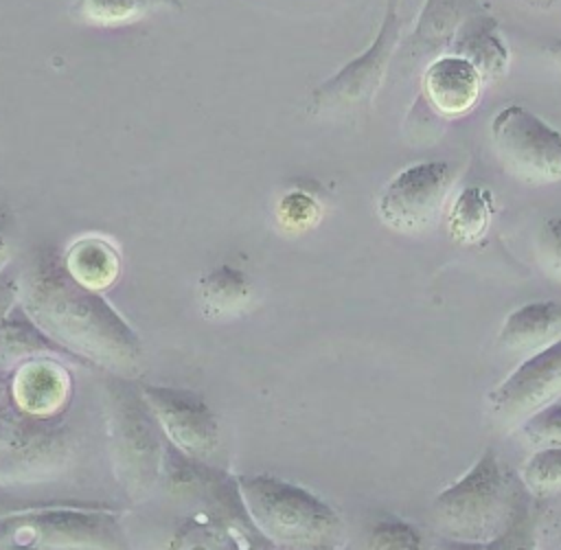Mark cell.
<instances>
[{"mask_svg":"<svg viewBox=\"0 0 561 550\" xmlns=\"http://www.w3.org/2000/svg\"><path fill=\"white\" fill-rule=\"evenodd\" d=\"M20 300L26 316L64 351L118 377L140 370L138 335L96 289L70 276L59 254L42 250L28 263L20 280Z\"/></svg>","mask_w":561,"mask_h":550,"instance_id":"1","label":"cell"},{"mask_svg":"<svg viewBox=\"0 0 561 550\" xmlns=\"http://www.w3.org/2000/svg\"><path fill=\"white\" fill-rule=\"evenodd\" d=\"M524 491L497 454L486 449L458 482L438 493L432 517L438 532L456 543L495 548L528 513Z\"/></svg>","mask_w":561,"mask_h":550,"instance_id":"2","label":"cell"},{"mask_svg":"<svg viewBox=\"0 0 561 550\" xmlns=\"http://www.w3.org/2000/svg\"><path fill=\"white\" fill-rule=\"evenodd\" d=\"M237 489L252 524L280 548H335L342 522L313 493L272 475H239Z\"/></svg>","mask_w":561,"mask_h":550,"instance_id":"3","label":"cell"},{"mask_svg":"<svg viewBox=\"0 0 561 550\" xmlns=\"http://www.w3.org/2000/svg\"><path fill=\"white\" fill-rule=\"evenodd\" d=\"M156 414L145 397L125 383H110L105 392V432L114 475L134 500H145L162 467V443Z\"/></svg>","mask_w":561,"mask_h":550,"instance_id":"4","label":"cell"},{"mask_svg":"<svg viewBox=\"0 0 561 550\" xmlns=\"http://www.w3.org/2000/svg\"><path fill=\"white\" fill-rule=\"evenodd\" d=\"M502 169L530 186L561 182V131L524 105H506L491 121Z\"/></svg>","mask_w":561,"mask_h":550,"instance_id":"5","label":"cell"},{"mask_svg":"<svg viewBox=\"0 0 561 550\" xmlns=\"http://www.w3.org/2000/svg\"><path fill=\"white\" fill-rule=\"evenodd\" d=\"M0 475L2 484L46 480L61 471L70 458L68 432L48 416L20 410H4L0 440Z\"/></svg>","mask_w":561,"mask_h":550,"instance_id":"6","label":"cell"},{"mask_svg":"<svg viewBox=\"0 0 561 550\" xmlns=\"http://www.w3.org/2000/svg\"><path fill=\"white\" fill-rule=\"evenodd\" d=\"M2 546L26 548H121L118 522L107 513L37 511L2 517Z\"/></svg>","mask_w":561,"mask_h":550,"instance_id":"7","label":"cell"},{"mask_svg":"<svg viewBox=\"0 0 561 550\" xmlns=\"http://www.w3.org/2000/svg\"><path fill=\"white\" fill-rule=\"evenodd\" d=\"M561 397V340L528 355L489 397L491 419L504 427H522L535 412Z\"/></svg>","mask_w":561,"mask_h":550,"instance_id":"8","label":"cell"},{"mask_svg":"<svg viewBox=\"0 0 561 550\" xmlns=\"http://www.w3.org/2000/svg\"><path fill=\"white\" fill-rule=\"evenodd\" d=\"M451 182L447 162H421L401 171L379 197L381 221L401 234L427 230L443 213Z\"/></svg>","mask_w":561,"mask_h":550,"instance_id":"9","label":"cell"},{"mask_svg":"<svg viewBox=\"0 0 561 550\" xmlns=\"http://www.w3.org/2000/svg\"><path fill=\"white\" fill-rule=\"evenodd\" d=\"M401 31L397 15V0H388L383 24L373 42V46L346 64L333 79L313 90V110L316 112H346L370 101L379 88L386 66L392 57Z\"/></svg>","mask_w":561,"mask_h":550,"instance_id":"10","label":"cell"},{"mask_svg":"<svg viewBox=\"0 0 561 550\" xmlns=\"http://www.w3.org/2000/svg\"><path fill=\"white\" fill-rule=\"evenodd\" d=\"M140 394L158 419L167 438L191 458H206L217 449L219 427L210 408L195 392L142 386Z\"/></svg>","mask_w":561,"mask_h":550,"instance_id":"11","label":"cell"},{"mask_svg":"<svg viewBox=\"0 0 561 550\" xmlns=\"http://www.w3.org/2000/svg\"><path fill=\"white\" fill-rule=\"evenodd\" d=\"M484 79L478 68L460 55L436 57L423 75L427 103L443 116H462L473 110L480 99Z\"/></svg>","mask_w":561,"mask_h":550,"instance_id":"12","label":"cell"},{"mask_svg":"<svg viewBox=\"0 0 561 550\" xmlns=\"http://www.w3.org/2000/svg\"><path fill=\"white\" fill-rule=\"evenodd\" d=\"M13 403L37 416H53L70 397V377L53 359L37 355L18 366L11 381Z\"/></svg>","mask_w":561,"mask_h":550,"instance_id":"13","label":"cell"},{"mask_svg":"<svg viewBox=\"0 0 561 550\" xmlns=\"http://www.w3.org/2000/svg\"><path fill=\"white\" fill-rule=\"evenodd\" d=\"M557 340H561V300H537L517 307L497 333L500 348L526 357Z\"/></svg>","mask_w":561,"mask_h":550,"instance_id":"14","label":"cell"},{"mask_svg":"<svg viewBox=\"0 0 561 550\" xmlns=\"http://www.w3.org/2000/svg\"><path fill=\"white\" fill-rule=\"evenodd\" d=\"M451 53L469 59L484 83L497 81L508 72L511 53L497 28V22L489 15L476 13L460 22L456 35L451 37Z\"/></svg>","mask_w":561,"mask_h":550,"instance_id":"15","label":"cell"},{"mask_svg":"<svg viewBox=\"0 0 561 550\" xmlns=\"http://www.w3.org/2000/svg\"><path fill=\"white\" fill-rule=\"evenodd\" d=\"M199 305L206 318H232L250 302V283L234 267L219 265L199 278Z\"/></svg>","mask_w":561,"mask_h":550,"instance_id":"16","label":"cell"},{"mask_svg":"<svg viewBox=\"0 0 561 550\" xmlns=\"http://www.w3.org/2000/svg\"><path fill=\"white\" fill-rule=\"evenodd\" d=\"M64 265L75 280L90 289L110 287L121 270L118 254L101 239H81L70 245Z\"/></svg>","mask_w":561,"mask_h":550,"instance_id":"17","label":"cell"},{"mask_svg":"<svg viewBox=\"0 0 561 550\" xmlns=\"http://www.w3.org/2000/svg\"><path fill=\"white\" fill-rule=\"evenodd\" d=\"M42 353H68L57 342H53L28 316L24 309H18L13 316H4L2 322V364L9 368L11 364L26 362L31 355Z\"/></svg>","mask_w":561,"mask_h":550,"instance_id":"18","label":"cell"},{"mask_svg":"<svg viewBox=\"0 0 561 550\" xmlns=\"http://www.w3.org/2000/svg\"><path fill=\"white\" fill-rule=\"evenodd\" d=\"M491 221V195L478 186L465 188L449 213V232L458 243H478Z\"/></svg>","mask_w":561,"mask_h":550,"instance_id":"19","label":"cell"},{"mask_svg":"<svg viewBox=\"0 0 561 550\" xmlns=\"http://www.w3.org/2000/svg\"><path fill=\"white\" fill-rule=\"evenodd\" d=\"M519 482L535 497L561 493V447L535 449L519 471Z\"/></svg>","mask_w":561,"mask_h":550,"instance_id":"20","label":"cell"},{"mask_svg":"<svg viewBox=\"0 0 561 550\" xmlns=\"http://www.w3.org/2000/svg\"><path fill=\"white\" fill-rule=\"evenodd\" d=\"M156 0H77V15L92 26L129 24L145 15Z\"/></svg>","mask_w":561,"mask_h":550,"instance_id":"21","label":"cell"},{"mask_svg":"<svg viewBox=\"0 0 561 550\" xmlns=\"http://www.w3.org/2000/svg\"><path fill=\"white\" fill-rule=\"evenodd\" d=\"M526 443L535 449L539 447H561V403H550L535 412L519 427Z\"/></svg>","mask_w":561,"mask_h":550,"instance_id":"22","label":"cell"},{"mask_svg":"<svg viewBox=\"0 0 561 550\" xmlns=\"http://www.w3.org/2000/svg\"><path fill=\"white\" fill-rule=\"evenodd\" d=\"M535 256L543 274L561 283V217H550L541 224L535 237Z\"/></svg>","mask_w":561,"mask_h":550,"instance_id":"23","label":"cell"},{"mask_svg":"<svg viewBox=\"0 0 561 550\" xmlns=\"http://www.w3.org/2000/svg\"><path fill=\"white\" fill-rule=\"evenodd\" d=\"M320 217V206L305 193H289L278 204V219L291 230H302L316 224Z\"/></svg>","mask_w":561,"mask_h":550,"instance_id":"24","label":"cell"},{"mask_svg":"<svg viewBox=\"0 0 561 550\" xmlns=\"http://www.w3.org/2000/svg\"><path fill=\"white\" fill-rule=\"evenodd\" d=\"M421 543L419 535L401 522H383L373 530L370 546L375 548H416Z\"/></svg>","mask_w":561,"mask_h":550,"instance_id":"25","label":"cell"},{"mask_svg":"<svg viewBox=\"0 0 561 550\" xmlns=\"http://www.w3.org/2000/svg\"><path fill=\"white\" fill-rule=\"evenodd\" d=\"M543 53L550 57V61L561 70V39H554V42H548L543 46Z\"/></svg>","mask_w":561,"mask_h":550,"instance_id":"26","label":"cell"},{"mask_svg":"<svg viewBox=\"0 0 561 550\" xmlns=\"http://www.w3.org/2000/svg\"><path fill=\"white\" fill-rule=\"evenodd\" d=\"M526 2L533 7H539V9H550L557 4V0H526Z\"/></svg>","mask_w":561,"mask_h":550,"instance_id":"27","label":"cell"}]
</instances>
